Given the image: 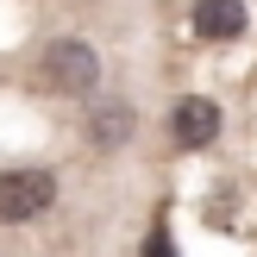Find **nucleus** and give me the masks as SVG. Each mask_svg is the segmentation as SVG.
<instances>
[{
	"label": "nucleus",
	"instance_id": "obj_1",
	"mask_svg": "<svg viewBox=\"0 0 257 257\" xmlns=\"http://www.w3.org/2000/svg\"><path fill=\"white\" fill-rule=\"evenodd\" d=\"M38 82H44L50 94H88V88L100 82L94 44H82V38H50L44 57H38Z\"/></svg>",
	"mask_w": 257,
	"mask_h": 257
},
{
	"label": "nucleus",
	"instance_id": "obj_2",
	"mask_svg": "<svg viewBox=\"0 0 257 257\" xmlns=\"http://www.w3.org/2000/svg\"><path fill=\"white\" fill-rule=\"evenodd\" d=\"M57 201V176L25 163V170H0V226H25Z\"/></svg>",
	"mask_w": 257,
	"mask_h": 257
},
{
	"label": "nucleus",
	"instance_id": "obj_3",
	"mask_svg": "<svg viewBox=\"0 0 257 257\" xmlns=\"http://www.w3.org/2000/svg\"><path fill=\"white\" fill-rule=\"evenodd\" d=\"M176 138H182L188 151H201V145H213L220 138V107L213 100H201V94H188V100H176Z\"/></svg>",
	"mask_w": 257,
	"mask_h": 257
},
{
	"label": "nucleus",
	"instance_id": "obj_4",
	"mask_svg": "<svg viewBox=\"0 0 257 257\" xmlns=\"http://www.w3.org/2000/svg\"><path fill=\"white\" fill-rule=\"evenodd\" d=\"M195 32L207 44H226V38L245 32V0H201L195 7Z\"/></svg>",
	"mask_w": 257,
	"mask_h": 257
},
{
	"label": "nucleus",
	"instance_id": "obj_5",
	"mask_svg": "<svg viewBox=\"0 0 257 257\" xmlns=\"http://www.w3.org/2000/svg\"><path fill=\"white\" fill-rule=\"evenodd\" d=\"M125 132H132V113L125 107H100L94 119H88V138H94V145H119Z\"/></svg>",
	"mask_w": 257,
	"mask_h": 257
},
{
	"label": "nucleus",
	"instance_id": "obj_6",
	"mask_svg": "<svg viewBox=\"0 0 257 257\" xmlns=\"http://www.w3.org/2000/svg\"><path fill=\"white\" fill-rule=\"evenodd\" d=\"M151 257H170V238H163V232L151 238Z\"/></svg>",
	"mask_w": 257,
	"mask_h": 257
}]
</instances>
